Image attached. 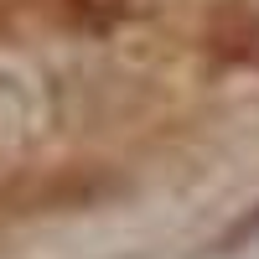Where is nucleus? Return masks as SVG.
<instances>
[{"mask_svg": "<svg viewBox=\"0 0 259 259\" xmlns=\"http://www.w3.org/2000/svg\"><path fill=\"white\" fill-rule=\"evenodd\" d=\"M207 52L228 68H259V11H223L207 26Z\"/></svg>", "mask_w": 259, "mask_h": 259, "instance_id": "nucleus-1", "label": "nucleus"}]
</instances>
